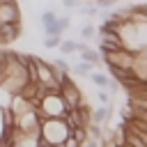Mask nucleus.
I'll use <instances>...</instances> for the list:
<instances>
[{
    "instance_id": "nucleus-1",
    "label": "nucleus",
    "mask_w": 147,
    "mask_h": 147,
    "mask_svg": "<svg viewBox=\"0 0 147 147\" xmlns=\"http://www.w3.org/2000/svg\"><path fill=\"white\" fill-rule=\"evenodd\" d=\"M28 80V53L7 51L0 64V87L9 94H18Z\"/></svg>"
},
{
    "instance_id": "nucleus-2",
    "label": "nucleus",
    "mask_w": 147,
    "mask_h": 147,
    "mask_svg": "<svg viewBox=\"0 0 147 147\" xmlns=\"http://www.w3.org/2000/svg\"><path fill=\"white\" fill-rule=\"evenodd\" d=\"M115 37L119 39L122 48L129 51V53H136V51H145L147 46V23L145 25H133L129 21H122V23H110Z\"/></svg>"
},
{
    "instance_id": "nucleus-3",
    "label": "nucleus",
    "mask_w": 147,
    "mask_h": 147,
    "mask_svg": "<svg viewBox=\"0 0 147 147\" xmlns=\"http://www.w3.org/2000/svg\"><path fill=\"white\" fill-rule=\"evenodd\" d=\"M67 110L69 108L64 106V101H62V96L57 92H46L44 96H39L37 108H34L39 122L41 119H62L67 115Z\"/></svg>"
},
{
    "instance_id": "nucleus-4",
    "label": "nucleus",
    "mask_w": 147,
    "mask_h": 147,
    "mask_svg": "<svg viewBox=\"0 0 147 147\" xmlns=\"http://www.w3.org/2000/svg\"><path fill=\"white\" fill-rule=\"evenodd\" d=\"M69 136V126L64 119H41L39 122V140L48 145H62L64 138Z\"/></svg>"
},
{
    "instance_id": "nucleus-5",
    "label": "nucleus",
    "mask_w": 147,
    "mask_h": 147,
    "mask_svg": "<svg viewBox=\"0 0 147 147\" xmlns=\"http://www.w3.org/2000/svg\"><path fill=\"white\" fill-rule=\"evenodd\" d=\"M62 119H64V124L69 126V131H71V129H87V126L92 124V108L83 101L78 108L67 110V115H64Z\"/></svg>"
},
{
    "instance_id": "nucleus-6",
    "label": "nucleus",
    "mask_w": 147,
    "mask_h": 147,
    "mask_svg": "<svg viewBox=\"0 0 147 147\" xmlns=\"http://www.w3.org/2000/svg\"><path fill=\"white\" fill-rule=\"evenodd\" d=\"M57 94L62 96V101H64V106L71 110V108H78L80 103H83V94H80V87L69 78V74L62 78V83H60V90H57Z\"/></svg>"
},
{
    "instance_id": "nucleus-7",
    "label": "nucleus",
    "mask_w": 147,
    "mask_h": 147,
    "mask_svg": "<svg viewBox=\"0 0 147 147\" xmlns=\"http://www.w3.org/2000/svg\"><path fill=\"white\" fill-rule=\"evenodd\" d=\"M131 60H133V53H129L124 48L101 55V62L106 67H117V69H131Z\"/></svg>"
},
{
    "instance_id": "nucleus-8",
    "label": "nucleus",
    "mask_w": 147,
    "mask_h": 147,
    "mask_svg": "<svg viewBox=\"0 0 147 147\" xmlns=\"http://www.w3.org/2000/svg\"><path fill=\"white\" fill-rule=\"evenodd\" d=\"M11 129H16L21 133H37L39 131V117H37V113L30 110V113H25L21 117H14L11 119Z\"/></svg>"
},
{
    "instance_id": "nucleus-9",
    "label": "nucleus",
    "mask_w": 147,
    "mask_h": 147,
    "mask_svg": "<svg viewBox=\"0 0 147 147\" xmlns=\"http://www.w3.org/2000/svg\"><path fill=\"white\" fill-rule=\"evenodd\" d=\"M138 80L147 83V51H136L133 60H131V69H129Z\"/></svg>"
},
{
    "instance_id": "nucleus-10",
    "label": "nucleus",
    "mask_w": 147,
    "mask_h": 147,
    "mask_svg": "<svg viewBox=\"0 0 147 147\" xmlns=\"http://www.w3.org/2000/svg\"><path fill=\"white\" fill-rule=\"evenodd\" d=\"M21 21V7L16 0L9 2H0V25L5 23H18Z\"/></svg>"
},
{
    "instance_id": "nucleus-11",
    "label": "nucleus",
    "mask_w": 147,
    "mask_h": 147,
    "mask_svg": "<svg viewBox=\"0 0 147 147\" xmlns=\"http://www.w3.org/2000/svg\"><path fill=\"white\" fill-rule=\"evenodd\" d=\"M7 110L11 113V119H14V117H21V115L34 110V103L28 101V99H23L21 94H11V101H9V108Z\"/></svg>"
},
{
    "instance_id": "nucleus-12",
    "label": "nucleus",
    "mask_w": 147,
    "mask_h": 147,
    "mask_svg": "<svg viewBox=\"0 0 147 147\" xmlns=\"http://www.w3.org/2000/svg\"><path fill=\"white\" fill-rule=\"evenodd\" d=\"M0 34H2V39H5V44H9V41H14V39H18V37L23 34V28H21V21H18V23H5V25H0Z\"/></svg>"
},
{
    "instance_id": "nucleus-13",
    "label": "nucleus",
    "mask_w": 147,
    "mask_h": 147,
    "mask_svg": "<svg viewBox=\"0 0 147 147\" xmlns=\"http://www.w3.org/2000/svg\"><path fill=\"white\" fill-rule=\"evenodd\" d=\"M90 78H92V83H94L99 90H115V83L110 80V76H108V74L92 71V74H90Z\"/></svg>"
},
{
    "instance_id": "nucleus-14",
    "label": "nucleus",
    "mask_w": 147,
    "mask_h": 147,
    "mask_svg": "<svg viewBox=\"0 0 147 147\" xmlns=\"http://www.w3.org/2000/svg\"><path fill=\"white\" fill-rule=\"evenodd\" d=\"M80 62H87V64L96 67V64L101 62V55H99L96 51H92V48H85V51L80 53Z\"/></svg>"
},
{
    "instance_id": "nucleus-15",
    "label": "nucleus",
    "mask_w": 147,
    "mask_h": 147,
    "mask_svg": "<svg viewBox=\"0 0 147 147\" xmlns=\"http://www.w3.org/2000/svg\"><path fill=\"white\" fill-rule=\"evenodd\" d=\"M108 117H110V108L108 106H101V108L92 110V124H103Z\"/></svg>"
},
{
    "instance_id": "nucleus-16",
    "label": "nucleus",
    "mask_w": 147,
    "mask_h": 147,
    "mask_svg": "<svg viewBox=\"0 0 147 147\" xmlns=\"http://www.w3.org/2000/svg\"><path fill=\"white\" fill-rule=\"evenodd\" d=\"M69 136H71V138H74V140H76L80 147H83V145L90 140V133H87V129H71V131H69Z\"/></svg>"
},
{
    "instance_id": "nucleus-17",
    "label": "nucleus",
    "mask_w": 147,
    "mask_h": 147,
    "mask_svg": "<svg viewBox=\"0 0 147 147\" xmlns=\"http://www.w3.org/2000/svg\"><path fill=\"white\" fill-rule=\"evenodd\" d=\"M69 25H71V18H69V16H57V18H55V28H57L60 34H64Z\"/></svg>"
},
{
    "instance_id": "nucleus-18",
    "label": "nucleus",
    "mask_w": 147,
    "mask_h": 147,
    "mask_svg": "<svg viewBox=\"0 0 147 147\" xmlns=\"http://www.w3.org/2000/svg\"><path fill=\"white\" fill-rule=\"evenodd\" d=\"M92 71H94V67L87 64V62H78V64L74 67V74H78V76H90Z\"/></svg>"
},
{
    "instance_id": "nucleus-19",
    "label": "nucleus",
    "mask_w": 147,
    "mask_h": 147,
    "mask_svg": "<svg viewBox=\"0 0 147 147\" xmlns=\"http://www.w3.org/2000/svg\"><path fill=\"white\" fill-rule=\"evenodd\" d=\"M78 11H80V14H85V16H96L101 9H99L96 5H80V7H78Z\"/></svg>"
},
{
    "instance_id": "nucleus-20",
    "label": "nucleus",
    "mask_w": 147,
    "mask_h": 147,
    "mask_svg": "<svg viewBox=\"0 0 147 147\" xmlns=\"http://www.w3.org/2000/svg\"><path fill=\"white\" fill-rule=\"evenodd\" d=\"M94 32H96V30H94V25H92V23H85V25L80 28V37H83V41H90Z\"/></svg>"
},
{
    "instance_id": "nucleus-21",
    "label": "nucleus",
    "mask_w": 147,
    "mask_h": 147,
    "mask_svg": "<svg viewBox=\"0 0 147 147\" xmlns=\"http://www.w3.org/2000/svg\"><path fill=\"white\" fill-rule=\"evenodd\" d=\"M57 48H60V51H62L64 55H71V53L76 51V48H74V39H62Z\"/></svg>"
},
{
    "instance_id": "nucleus-22",
    "label": "nucleus",
    "mask_w": 147,
    "mask_h": 147,
    "mask_svg": "<svg viewBox=\"0 0 147 147\" xmlns=\"http://www.w3.org/2000/svg\"><path fill=\"white\" fill-rule=\"evenodd\" d=\"M60 41H62V37H53V34H46V37H44V46H46V48H57Z\"/></svg>"
},
{
    "instance_id": "nucleus-23",
    "label": "nucleus",
    "mask_w": 147,
    "mask_h": 147,
    "mask_svg": "<svg viewBox=\"0 0 147 147\" xmlns=\"http://www.w3.org/2000/svg\"><path fill=\"white\" fill-rule=\"evenodd\" d=\"M53 69L60 71V74H69V71H71V67H69L64 60H55V62H53Z\"/></svg>"
},
{
    "instance_id": "nucleus-24",
    "label": "nucleus",
    "mask_w": 147,
    "mask_h": 147,
    "mask_svg": "<svg viewBox=\"0 0 147 147\" xmlns=\"http://www.w3.org/2000/svg\"><path fill=\"white\" fill-rule=\"evenodd\" d=\"M9 101H11V94L0 87V108H9Z\"/></svg>"
},
{
    "instance_id": "nucleus-25",
    "label": "nucleus",
    "mask_w": 147,
    "mask_h": 147,
    "mask_svg": "<svg viewBox=\"0 0 147 147\" xmlns=\"http://www.w3.org/2000/svg\"><path fill=\"white\" fill-rule=\"evenodd\" d=\"M96 99H99L103 106H108V103H110V94H108V90H99V92H96Z\"/></svg>"
},
{
    "instance_id": "nucleus-26",
    "label": "nucleus",
    "mask_w": 147,
    "mask_h": 147,
    "mask_svg": "<svg viewBox=\"0 0 147 147\" xmlns=\"http://www.w3.org/2000/svg\"><path fill=\"white\" fill-rule=\"evenodd\" d=\"M83 5V0H62V7L64 9H78Z\"/></svg>"
},
{
    "instance_id": "nucleus-27",
    "label": "nucleus",
    "mask_w": 147,
    "mask_h": 147,
    "mask_svg": "<svg viewBox=\"0 0 147 147\" xmlns=\"http://www.w3.org/2000/svg\"><path fill=\"white\" fill-rule=\"evenodd\" d=\"M96 7L99 9H110V7H115V0H96Z\"/></svg>"
},
{
    "instance_id": "nucleus-28",
    "label": "nucleus",
    "mask_w": 147,
    "mask_h": 147,
    "mask_svg": "<svg viewBox=\"0 0 147 147\" xmlns=\"http://www.w3.org/2000/svg\"><path fill=\"white\" fill-rule=\"evenodd\" d=\"M62 147H80V145H78L71 136H67V138H64V142H62Z\"/></svg>"
},
{
    "instance_id": "nucleus-29",
    "label": "nucleus",
    "mask_w": 147,
    "mask_h": 147,
    "mask_svg": "<svg viewBox=\"0 0 147 147\" xmlns=\"http://www.w3.org/2000/svg\"><path fill=\"white\" fill-rule=\"evenodd\" d=\"M74 48H76L78 53H83V51L87 48V41H74Z\"/></svg>"
},
{
    "instance_id": "nucleus-30",
    "label": "nucleus",
    "mask_w": 147,
    "mask_h": 147,
    "mask_svg": "<svg viewBox=\"0 0 147 147\" xmlns=\"http://www.w3.org/2000/svg\"><path fill=\"white\" fill-rule=\"evenodd\" d=\"M83 147H99V140H94V138H90V140H87V142H85Z\"/></svg>"
},
{
    "instance_id": "nucleus-31",
    "label": "nucleus",
    "mask_w": 147,
    "mask_h": 147,
    "mask_svg": "<svg viewBox=\"0 0 147 147\" xmlns=\"http://www.w3.org/2000/svg\"><path fill=\"white\" fill-rule=\"evenodd\" d=\"M2 44H5V39H2V34H0V46H2Z\"/></svg>"
},
{
    "instance_id": "nucleus-32",
    "label": "nucleus",
    "mask_w": 147,
    "mask_h": 147,
    "mask_svg": "<svg viewBox=\"0 0 147 147\" xmlns=\"http://www.w3.org/2000/svg\"><path fill=\"white\" fill-rule=\"evenodd\" d=\"M0 136H2V119H0Z\"/></svg>"
}]
</instances>
